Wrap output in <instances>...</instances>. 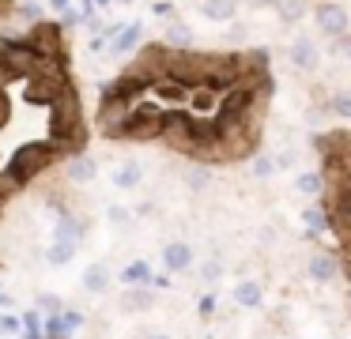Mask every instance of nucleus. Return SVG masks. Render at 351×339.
<instances>
[{
  "instance_id": "423d86ee",
  "label": "nucleus",
  "mask_w": 351,
  "mask_h": 339,
  "mask_svg": "<svg viewBox=\"0 0 351 339\" xmlns=\"http://www.w3.org/2000/svg\"><path fill=\"white\" fill-rule=\"evenodd\" d=\"M162 264H167V271H185L193 264V249L185 245V241H170V245L162 249Z\"/></svg>"
},
{
  "instance_id": "6e6552de",
  "label": "nucleus",
  "mask_w": 351,
  "mask_h": 339,
  "mask_svg": "<svg viewBox=\"0 0 351 339\" xmlns=\"http://www.w3.org/2000/svg\"><path fill=\"white\" fill-rule=\"evenodd\" d=\"M200 12L215 23H230L238 12V0H200Z\"/></svg>"
},
{
  "instance_id": "cd10ccee",
  "label": "nucleus",
  "mask_w": 351,
  "mask_h": 339,
  "mask_svg": "<svg viewBox=\"0 0 351 339\" xmlns=\"http://www.w3.org/2000/svg\"><path fill=\"white\" fill-rule=\"evenodd\" d=\"M291 162H295V151H283V155H280V158H276V162H272V166H283V170H287V166H291Z\"/></svg>"
},
{
  "instance_id": "c85d7f7f",
  "label": "nucleus",
  "mask_w": 351,
  "mask_h": 339,
  "mask_svg": "<svg viewBox=\"0 0 351 339\" xmlns=\"http://www.w3.org/2000/svg\"><path fill=\"white\" fill-rule=\"evenodd\" d=\"M19 15H23V19H38V8H34V4H23V8H19Z\"/></svg>"
},
{
  "instance_id": "c756f323",
  "label": "nucleus",
  "mask_w": 351,
  "mask_h": 339,
  "mask_svg": "<svg viewBox=\"0 0 351 339\" xmlns=\"http://www.w3.org/2000/svg\"><path fill=\"white\" fill-rule=\"evenodd\" d=\"M110 218H114V223H125V218H129V211H125V208H110Z\"/></svg>"
},
{
  "instance_id": "5701e85b",
  "label": "nucleus",
  "mask_w": 351,
  "mask_h": 339,
  "mask_svg": "<svg viewBox=\"0 0 351 339\" xmlns=\"http://www.w3.org/2000/svg\"><path fill=\"white\" fill-rule=\"evenodd\" d=\"M332 113H336V117H348V113H351V98L348 95H336L332 98Z\"/></svg>"
},
{
  "instance_id": "4468645a",
  "label": "nucleus",
  "mask_w": 351,
  "mask_h": 339,
  "mask_svg": "<svg viewBox=\"0 0 351 339\" xmlns=\"http://www.w3.org/2000/svg\"><path fill=\"white\" fill-rule=\"evenodd\" d=\"M84 286L91 294H102L110 286V268L106 264H91V268H87V275H84Z\"/></svg>"
},
{
  "instance_id": "f704fd0d",
  "label": "nucleus",
  "mask_w": 351,
  "mask_h": 339,
  "mask_svg": "<svg viewBox=\"0 0 351 339\" xmlns=\"http://www.w3.org/2000/svg\"><path fill=\"white\" fill-rule=\"evenodd\" d=\"M8 4H12V0H0V15H4V12H8Z\"/></svg>"
},
{
  "instance_id": "1a4fd4ad",
  "label": "nucleus",
  "mask_w": 351,
  "mask_h": 339,
  "mask_svg": "<svg viewBox=\"0 0 351 339\" xmlns=\"http://www.w3.org/2000/svg\"><path fill=\"white\" fill-rule=\"evenodd\" d=\"M336 271H340V264H336L328 253L310 256V279H317V283H328V279H336Z\"/></svg>"
},
{
  "instance_id": "f3484780",
  "label": "nucleus",
  "mask_w": 351,
  "mask_h": 339,
  "mask_svg": "<svg viewBox=\"0 0 351 339\" xmlns=\"http://www.w3.org/2000/svg\"><path fill=\"white\" fill-rule=\"evenodd\" d=\"M121 305L129 309V313H136V309H152L155 305V294L152 290H129L121 298Z\"/></svg>"
},
{
  "instance_id": "f8f14e48",
  "label": "nucleus",
  "mask_w": 351,
  "mask_h": 339,
  "mask_svg": "<svg viewBox=\"0 0 351 339\" xmlns=\"http://www.w3.org/2000/svg\"><path fill=\"white\" fill-rule=\"evenodd\" d=\"M261 298H265V290H261V283H253V279H245V283L234 286V301L245 305V309H257Z\"/></svg>"
},
{
  "instance_id": "a878e982",
  "label": "nucleus",
  "mask_w": 351,
  "mask_h": 339,
  "mask_svg": "<svg viewBox=\"0 0 351 339\" xmlns=\"http://www.w3.org/2000/svg\"><path fill=\"white\" fill-rule=\"evenodd\" d=\"M189 188H208V173H189Z\"/></svg>"
},
{
  "instance_id": "9b49d317",
  "label": "nucleus",
  "mask_w": 351,
  "mask_h": 339,
  "mask_svg": "<svg viewBox=\"0 0 351 339\" xmlns=\"http://www.w3.org/2000/svg\"><path fill=\"white\" fill-rule=\"evenodd\" d=\"M84 230H87L84 218H72L69 211H61V223H57V241H72V245H76Z\"/></svg>"
},
{
  "instance_id": "9d476101",
  "label": "nucleus",
  "mask_w": 351,
  "mask_h": 339,
  "mask_svg": "<svg viewBox=\"0 0 351 339\" xmlns=\"http://www.w3.org/2000/svg\"><path fill=\"white\" fill-rule=\"evenodd\" d=\"M140 38H144V23H129L125 30H117V34H114V53H129V49H136Z\"/></svg>"
},
{
  "instance_id": "20e7f679",
  "label": "nucleus",
  "mask_w": 351,
  "mask_h": 339,
  "mask_svg": "<svg viewBox=\"0 0 351 339\" xmlns=\"http://www.w3.org/2000/svg\"><path fill=\"white\" fill-rule=\"evenodd\" d=\"M287 57H291V64H295L298 72H313V68L321 64V49H317V42H313V38H306V34H298L295 42H291Z\"/></svg>"
},
{
  "instance_id": "6ab92c4d",
  "label": "nucleus",
  "mask_w": 351,
  "mask_h": 339,
  "mask_svg": "<svg viewBox=\"0 0 351 339\" xmlns=\"http://www.w3.org/2000/svg\"><path fill=\"white\" fill-rule=\"evenodd\" d=\"M125 279H129V283H147V279H152V271H147L144 260H136V264H129V268H125Z\"/></svg>"
},
{
  "instance_id": "393cba45",
  "label": "nucleus",
  "mask_w": 351,
  "mask_h": 339,
  "mask_svg": "<svg viewBox=\"0 0 351 339\" xmlns=\"http://www.w3.org/2000/svg\"><path fill=\"white\" fill-rule=\"evenodd\" d=\"M200 275H204V279H208V283H215V279H219V275H223V268H219V264H215V260H212V264H204V268H200Z\"/></svg>"
},
{
  "instance_id": "f257e3e1",
  "label": "nucleus",
  "mask_w": 351,
  "mask_h": 339,
  "mask_svg": "<svg viewBox=\"0 0 351 339\" xmlns=\"http://www.w3.org/2000/svg\"><path fill=\"white\" fill-rule=\"evenodd\" d=\"M57 158V147L53 143H23V147L12 155V166H8V181L0 188H8V185H23V181H31L34 173H42L49 162Z\"/></svg>"
},
{
  "instance_id": "72a5a7b5",
  "label": "nucleus",
  "mask_w": 351,
  "mask_h": 339,
  "mask_svg": "<svg viewBox=\"0 0 351 339\" xmlns=\"http://www.w3.org/2000/svg\"><path fill=\"white\" fill-rule=\"evenodd\" d=\"M4 121H8V102L0 98V125H4Z\"/></svg>"
},
{
  "instance_id": "dca6fc26",
  "label": "nucleus",
  "mask_w": 351,
  "mask_h": 339,
  "mask_svg": "<svg viewBox=\"0 0 351 339\" xmlns=\"http://www.w3.org/2000/svg\"><path fill=\"white\" fill-rule=\"evenodd\" d=\"M276 12L283 23H298L306 15V0H276Z\"/></svg>"
},
{
  "instance_id": "e433bc0d",
  "label": "nucleus",
  "mask_w": 351,
  "mask_h": 339,
  "mask_svg": "<svg viewBox=\"0 0 351 339\" xmlns=\"http://www.w3.org/2000/svg\"><path fill=\"white\" fill-rule=\"evenodd\" d=\"M0 79H8V72H4V64H0Z\"/></svg>"
},
{
  "instance_id": "2eb2a0df",
  "label": "nucleus",
  "mask_w": 351,
  "mask_h": 339,
  "mask_svg": "<svg viewBox=\"0 0 351 339\" xmlns=\"http://www.w3.org/2000/svg\"><path fill=\"white\" fill-rule=\"evenodd\" d=\"M298 192H306V196H321L325 192V173H317V170H310V173H298Z\"/></svg>"
},
{
  "instance_id": "ddd939ff",
  "label": "nucleus",
  "mask_w": 351,
  "mask_h": 339,
  "mask_svg": "<svg viewBox=\"0 0 351 339\" xmlns=\"http://www.w3.org/2000/svg\"><path fill=\"white\" fill-rule=\"evenodd\" d=\"M140 181H144L140 162H121V166L114 170V185H117V188H136Z\"/></svg>"
},
{
  "instance_id": "f03ea898",
  "label": "nucleus",
  "mask_w": 351,
  "mask_h": 339,
  "mask_svg": "<svg viewBox=\"0 0 351 339\" xmlns=\"http://www.w3.org/2000/svg\"><path fill=\"white\" fill-rule=\"evenodd\" d=\"M162 132V110L159 105H132L129 117L121 121V136L129 140H155Z\"/></svg>"
},
{
  "instance_id": "aec40b11",
  "label": "nucleus",
  "mask_w": 351,
  "mask_h": 339,
  "mask_svg": "<svg viewBox=\"0 0 351 339\" xmlns=\"http://www.w3.org/2000/svg\"><path fill=\"white\" fill-rule=\"evenodd\" d=\"M306 226H310V234L317 230V226L325 230V226H328V215H325V211H317V208H310V211H306Z\"/></svg>"
},
{
  "instance_id": "7c9ffc66",
  "label": "nucleus",
  "mask_w": 351,
  "mask_h": 339,
  "mask_svg": "<svg viewBox=\"0 0 351 339\" xmlns=\"http://www.w3.org/2000/svg\"><path fill=\"white\" fill-rule=\"evenodd\" d=\"M0 328H4V331H16L19 321H16V316H4V321H0Z\"/></svg>"
},
{
  "instance_id": "0eeeda50",
  "label": "nucleus",
  "mask_w": 351,
  "mask_h": 339,
  "mask_svg": "<svg viewBox=\"0 0 351 339\" xmlns=\"http://www.w3.org/2000/svg\"><path fill=\"white\" fill-rule=\"evenodd\" d=\"M95 173H99V166H95L91 155H76L69 162V181L72 185H87V181H95Z\"/></svg>"
},
{
  "instance_id": "2f4dec72",
  "label": "nucleus",
  "mask_w": 351,
  "mask_h": 339,
  "mask_svg": "<svg viewBox=\"0 0 351 339\" xmlns=\"http://www.w3.org/2000/svg\"><path fill=\"white\" fill-rule=\"evenodd\" d=\"M49 8H53V12H64V8H72V0H49Z\"/></svg>"
},
{
  "instance_id": "7ed1b4c3",
  "label": "nucleus",
  "mask_w": 351,
  "mask_h": 339,
  "mask_svg": "<svg viewBox=\"0 0 351 339\" xmlns=\"http://www.w3.org/2000/svg\"><path fill=\"white\" fill-rule=\"evenodd\" d=\"M313 19H317V30L325 38H340V34H348L351 15H348V8L336 4V0H321V4L313 8Z\"/></svg>"
},
{
  "instance_id": "39448f33",
  "label": "nucleus",
  "mask_w": 351,
  "mask_h": 339,
  "mask_svg": "<svg viewBox=\"0 0 351 339\" xmlns=\"http://www.w3.org/2000/svg\"><path fill=\"white\" fill-rule=\"evenodd\" d=\"M162 45H170V49H189V45H193V27L170 15L167 30H162Z\"/></svg>"
},
{
  "instance_id": "c9c22d12",
  "label": "nucleus",
  "mask_w": 351,
  "mask_h": 339,
  "mask_svg": "<svg viewBox=\"0 0 351 339\" xmlns=\"http://www.w3.org/2000/svg\"><path fill=\"white\" fill-rule=\"evenodd\" d=\"M0 305H8V294H0Z\"/></svg>"
},
{
  "instance_id": "4c0bfd02",
  "label": "nucleus",
  "mask_w": 351,
  "mask_h": 339,
  "mask_svg": "<svg viewBox=\"0 0 351 339\" xmlns=\"http://www.w3.org/2000/svg\"><path fill=\"white\" fill-rule=\"evenodd\" d=\"M147 339H170V336H147Z\"/></svg>"
},
{
  "instance_id": "bb28decb",
  "label": "nucleus",
  "mask_w": 351,
  "mask_h": 339,
  "mask_svg": "<svg viewBox=\"0 0 351 339\" xmlns=\"http://www.w3.org/2000/svg\"><path fill=\"white\" fill-rule=\"evenodd\" d=\"M61 321H64V328L72 331V328H80V324H84V316H80V313H64Z\"/></svg>"
},
{
  "instance_id": "a211bd4d",
  "label": "nucleus",
  "mask_w": 351,
  "mask_h": 339,
  "mask_svg": "<svg viewBox=\"0 0 351 339\" xmlns=\"http://www.w3.org/2000/svg\"><path fill=\"white\" fill-rule=\"evenodd\" d=\"M72 253H76V245H72V241H53V245H49V253H46V260L49 264H69Z\"/></svg>"
},
{
  "instance_id": "412c9836",
  "label": "nucleus",
  "mask_w": 351,
  "mask_h": 339,
  "mask_svg": "<svg viewBox=\"0 0 351 339\" xmlns=\"http://www.w3.org/2000/svg\"><path fill=\"white\" fill-rule=\"evenodd\" d=\"M46 336H49V339L69 336V328H64V321H61V316H49V321H46Z\"/></svg>"
},
{
  "instance_id": "473e14b6",
  "label": "nucleus",
  "mask_w": 351,
  "mask_h": 339,
  "mask_svg": "<svg viewBox=\"0 0 351 339\" xmlns=\"http://www.w3.org/2000/svg\"><path fill=\"white\" fill-rule=\"evenodd\" d=\"M155 12H159V15H174V8H170L167 0H159V4H155Z\"/></svg>"
},
{
  "instance_id": "b1692460",
  "label": "nucleus",
  "mask_w": 351,
  "mask_h": 339,
  "mask_svg": "<svg viewBox=\"0 0 351 339\" xmlns=\"http://www.w3.org/2000/svg\"><path fill=\"white\" fill-rule=\"evenodd\" d=\"M245 34H250V27H245V23H238V27L227 30V42H245Z\"/></svg>"
},
{
  "instance_id": "58836bf2",
  "label": "nucleus",
  "mask_w": 351,
  "mask_h": 339,
  "mask_svg": "<svg viewBox=\"0 0 351 339\" xmlns=\"http://www.w3.org/2000/svg\"><path fill=\"white\" fill-rule=\"evenodd\" d=\"M245 4H261V0H245Z\"/></svg>"
},
{
  "instance_id": "4be33fe9",
  "label": "nucleus",
  "mask_w": 351,
  "mask_h": 339,
  "mask_svg": "<svg viewBox=\"0 0 351 339\" xmlns=\"http://www.w3.org/2000/svg\"><path fill=\"white\" fill-rule=\"evenodd\" d=\"M272 170H276V166H272V158H268V155H257V158H253V173H257V177H268Z\"/></svg>"
}]
</instances>
